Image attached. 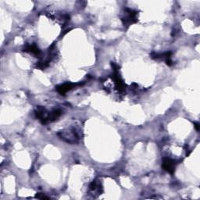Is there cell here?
Here are the masks:
<instances>
[{
  "label": "cell",
  "instance_id": "1",
  "mask_svg": "<svg viewBox=\"0 0 200 200\" xmlns=\"http://www.w3.org/2000/svg\"><path fill=\"white\" fill-rule=\"evenodd\" d=\"M137 14H138V13L136 11L128 9L127 10V15L123 19L124 24H131L133 23H135L137 21Z\"/></svg>",
  "mask_w": 200,
  "mask_h": 200
},
{
  "label": "cell",
  "instance_id": "2",
  "mask_svg": "<svg viewBox=\"0 0 200 200\" xmlns=\"http://www.w3.org/2000/svg\"><path fill=\"white\" fill-rule=\"evenodd\" d=\"M163 169L166 170L169 173H173L174 171V167H175V162L170 158H164L163 162Z\"/></svg>",
  "mask_w": 200,
  "mask_h": 200
},
{
  "label": "cell",
  "instance_id": "3",
  "mask_svg": "<svg viewBox=\"0 0 200 200\" xmlns=\"http://www.w3.org/2000/svg\"><path fill=\"white\" fill-rule=\"evenodd\" d=\"M73 88V85L71 84H69V83H66V84H64V85H60L57 88V91L60 93V94H64L66 93V92H68L69 90Z\"/></svg>",
  "mask_w": 200,
  "mask_h": 200
},
{
  "label": "cell",
  "instance_id": "4",
  "mask_svg": "<svg viewBox=\"0 0 200 200\" xmlns=\"http://www.w3.org/2000/svg\"><path fill=\"white\" fill-rule=\"evenodd\" d=\"M25 51L31 52V53L35 54V55H38L40 53V50L38 49V48L35 44H31V45L27 46V47L25 48Z\"/></svg>",
  "mask_w": 200,
  "mask_h": 200
},
{
  "label": "cell",
  "instance_id": "5",
  "mask_svg": "<svg viewBox=\"0 0 200 200\" xmlns=\"http://www.w3.org/2000/svg\"><path fill=\"white\" fill-rule=\"evenodd\" d=\"M195 127H196V130L197 131L199 130V125L198 123H195Z\"/></svg>",
  "mask_w": 200,
  "mask_h": 200
}]
</instances>
